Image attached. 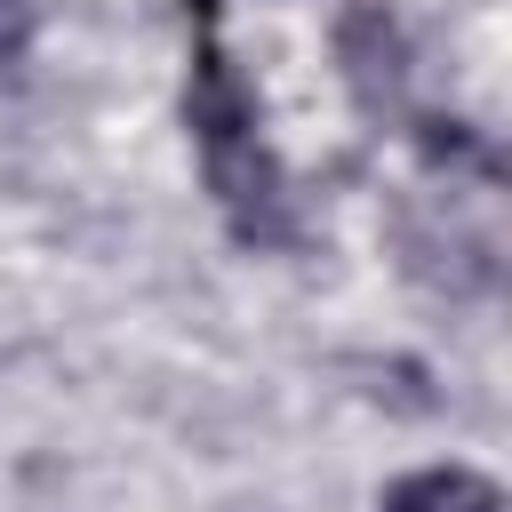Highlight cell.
<instances>
[{
  "label": "cell",
  "instance_id": "6da1fadb",
  "mask_svg": "<svg viewBox=\"0 0 512 512\" xmlns=\"http://www.w3.org/2000/svg\"><path fill=\"white\" fill-rule=\"evenodd\" d=\"M392 248L400 264L440 288V296H488L496 288V240L472 232L464 216H432V208H400L392 216Z\"/></svg>",
  "mask_w": 512,
  "mask_h": 512
},
{
  "label": "cell",
  "instance_id": "7a4b0ae2",
  "mask_svg": "<svg viewBox=\"0 0 512 512\" xmlns=\"http://www.w3.org/2000/svg\"><path fill=\"white\" fill-rule=\"evenodd\" d=\"M200 168H208V192L224 200L232 232L240 240H288V176L280 160L264 152V136H232V144H200Z\"/></svg>",
  "mask_w": 512,
  "mask_h": 512
},
{
  "label": "cell",
  "instance_id": "3957f363",
  "mask_svg": "<svg viewBox=\"0 0 512 512\" xmlns=\"http://www.w3.org/2000/svg\"><path fill=\"white\" fill-rule=\"evenodd\" d=\"M328 48H336V72H344V88H352L368 112L400 104V88H408V24H400L384 0H352V8L336 16Z\"/></svg>",
  "mask_w": 512,
  "mask_h": 512
},
{
  "label": "cell",
  "instance_id": "277c9868",
  "mask_svg": "<svg viewBox=\"0 0 512 512\" xmlns=\"http://www.w3.org/2000/svg\"><path fill=\"white\" fill-rule=\"evenodd\" d=\"M184 120L200 144H232V136H256V88L240 80V64L200 32V56H192V88H184Z\"/></svg>",
  "mask_w": 512,
  "mask_h": 512
},
{
  "label": "cell",
  "instance_id": "5b68a950",
  "mask_svg": "<svg viewBox=\"0 0 512 512\" xmlns=\"http://www.w3.org/2000/svg\"><path fill=\"white\" fill-rule=\"evenodd\" d=\"M376 512H504V488L472 464H424V472H400Z\"/></svg>",
  "mask_w": 512,
  "mask_h": 512
},
{
  "label": "cell",
  "instance_id": "8992f818",
  "mask_svg": "<svg viewBox=\"0 0 512 512\" xmlns=\"http://www.w3.org/2000/svg\"><path fill=\"white\" fill-rule=\"evenodd\" d=\"M32 32H40V8L32 0H0V64H16L32 48Z\"/></svg>",
  "mask_w": 512,
  "mask_h": 512
}]
</instances>
